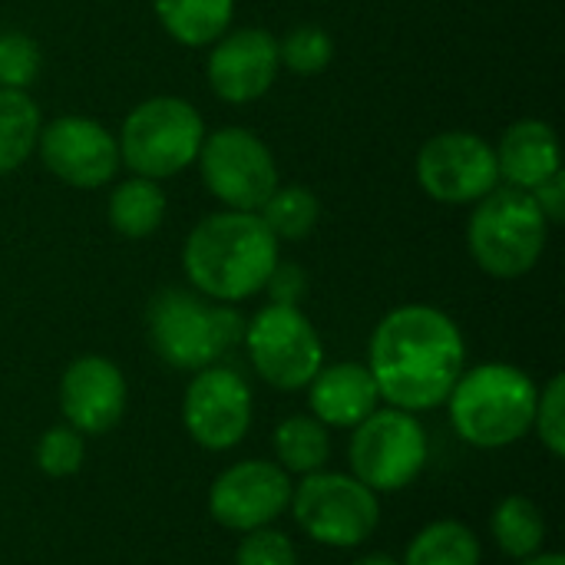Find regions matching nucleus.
I'll list each match as a JSON object with an SVG mask.
<instances>
[{"label": "nucleus", "instance_id": "aec40b11", "mask_svg": "<svg viewBox=\"0 0 565 565\" xmlns=\"http://www.w3.org/2000/svg\"><path fill=\"white\" fill-rule=\"evenodd\" d=\"M275 457L278 467L285 473H298V477H311L318 470H324L328 457H331V440H328V427L318 417H288L278 424L275 437Z\"/></svg>", "mask_w": 565, "mask_h": 565}, {"label": "nucleus", "instance_id": "4be33fe9", "mask_svg": "<svg viewBox=\"0 0 565 565\" xmlns=\"http://www.w3.org/2000/svg\"><path fill=\"white\" fill-rule=\"evenodd\" d=\"M40 109L26 89H0V175L20 169L40 142Z\"/></svg>", "mask_w": 565, "mask_h": 565}, {"label": "nucleus", "instance_id": "9d476101", "mask_svg": "<svg viewBox=\"0 0 565 565\" xmlns=\"http://www.w3.org/2000/svg\"><path fill=\"white\" fill-rule=\"evenodd\" d=\"M199 166L209 192L235 212H258L278 189V169L268 146L238 126L205 136Z\"/></svg>", "mask_w": 565, "mask_h": 565}, {"label": "nucleus", "instance_id": "2eb2a0df", "mask_svg": "<svg viewBox=\"0 0 565 565\" xmlns=\"http://www.w3.org/2000/svg\"><path fill=\"white\" fill-rule=\"evenodd\" d=\"M60 411L66 424L83 437H99L113 430L126 411L122 371L99 354L76 358L60 381Z\"/></svg>", "mask_w": 565, "mask_h": 565}, {"label": "nucleus", "instance_id": "c85d7f7f", "mask_svg": "<svg viewBox=\"0 0 565 565\" xmlns=\"http://www.w3.org/2000/svg\"><path fill=\"white\" fill-rule=\"evenodd\" d=\"M533 427L540 434V444L556 457H565V377L556 374L546 391L540 394L536 401V417H533Z\"/></svg>", "mask_w": 565, "mask_h": 565}, {"label": "nucleus", "instance_id": "4468645a", "mask_svg": "<svg viewBox=\"0 0 565 565\" xmlns=\"http://www.w3.org/2000/svg\"><path fill=\"white\" fill-rule=\"evenodd\" d=\"M43 166L76 189H99L119 169V142L106 126L86 116H63L40 129Z\"/></svg>", "mask_w": 565, "mask_h": 565}, {"label": "nucleus", "instance_id": "20e7f679", "mask_svg": "<svg viewBox=\"0 0 565 565\" xmlns=\"http://www.w3.org/2000/svg\"><path fill=\"white\" fill-rule=\"evenodd\" d=\"M152 351L179 371H202L245 338V321L185 288H162L146 315Z\"/></svg>", "mask_w": 565, "mask_h": 565}, {"label": "nucleus", "instance_id": "0eeeda50", "mask_svg": "<svg viewBox=\"0 0 565 565\" xmlns=\"http://www.w3.org/2000/svg\"><path fill=\"white\" fill-rule=\"evenodd\" d=\"M305 536L321 546L351 550L374 536L381 523V500L351 473L318 470L291 490L288 503Z\"/></svg>", "mask_w": 565, "mask_h": 565}, {"label": "nucleus", "instance_id": "7ed1b4c3", "mask_svg": "<svg viewBox=\"0 0 565 565\" xmlns=\"http://www.w3.org/2000/svg\"><path fill=\"white\" fill-rule=\"evenodd\" d=\"M540 387L513 364H480L463 371L447 407L457 437L480 450H500L533 430Z\"/></svg>", "mask_w": 565, "mask_h": 565}, {"label": "nucleus", "instance_id": "ddd939ff", "mask_svg": "<svg viewBox=\"0 0 565 565\" xmlns=\"http://www.w3.org/2000/svg\"><path fill=\"white\" fill-rule=\"evenodd\" d=\"M291 480L278 463L242 460L222 470L209 490V513L218 526L255 533L271 526L291 503Z\"/></svg>", "mask_w": 565, "mask_h": 565}, {"label": "nucleus", "instance_id": "b1692460", "mask_svg": "<svg viewBox=\"0 0 565 565\" xmlns=\"http://www.w3.org/2000/svg\"><path fill=\"white\" fill-rule=\"evenodd\" d=\"M401 565H480V540L457 520H437L414 536Z\"/></svg>", "mask_w": 565, "mask_h": 565}, {"label": "nucleus", "instance_id": "a878e982", "mask_svg": "<svg viewBox=\"0 0 565 565\" xmlns=\"http://www.w3.org/2000/svg\"><path fill=\"white\" fill-rule=\"evenodd\" d=\"M331 56H334V43L318 26H295L278 43V63H285L291 73H301V76L321 73L331 63Z\"/></svg>", "mask_w": 565, "mask_h": 565}, {"label": "nucleus", "instance_id": "f8f14e48", "mask_svg": "<svg viewBox=\"0 0 565 565\" xmlns=\"http://www.w3.org/2000/svg\"><path fill=\"white\" fill-rule=\"evenodd\" d=\"M182 424L205 450H232L252 427V391L232 367H202L182 401Z\"/></svg>", "mask_w": 565, "mask_h": 565}, {"label": "nucleus", "instance_id": "412c9836", "mask_svg": "<svg viewBox=\"0 0 565 565\" xmlns=\"http://www.w3.org/2000/svg\"><path fill=\"white\" fill-rule=\"evenodd\" d=\"M166 218V192L156 179H129L109 195V225L126 238H149Z\"/></svg>", "mask_w": 565, "mask_h": 565}, {"label": "nucleus", "instance_id": "a211bd4d", "mask_svg": "<svg viewBox=\"0 0 565 565\" xmlns=\"http://www.w3.org/2000/svg\"><path fill=\"white\" fill-rule=\"evenodd\" d=\"M500 179H507L513 189L533 192L540 182L559 172V139L550 122L523 119L507 129L500 149H497Z\"/></svg>", "mask_w": 565, "mask_h": 565}, {"label": "nucleus", "instance_id": "6ab92c4d", "mask_svg": "<svg viewBox=\"0 0 565 565\" xmlns=\"http://www.w3.org/2000/svg\"><path fill=\"white\" fill-rule=\"evenodd\" d=\"M156 13L169 36H175L185 46H205L215 43L235 13L232 0H156Z\"/></svg>", "mask_w": 565, "mask_h": 565}, {"label": "nucleus", "instance_id": "9b49d317", "mask_svg": "<svg viewBox=\"0 0 565 565\" xmlns=\"http://www.w3.org/2000/svg\"><path fill=\"white\" fill-rule=\"evenodd\" d=\"M417 179L437 202H480L500 182L497 149L477 132H440L424 142L417 156Z\"/></svg>", "mask_w": 565, "mask_h": 565}, {"label": "nucleus", "instance_id": "39448f33", "mask_svg": "<svg viewBox=\"0 0 565 565\" xmlns=\"http://www.w3.org/2000/svg\"><path fill=\"white\" fill-rule=\"evenodd\" d=\"M550 222L523 189H493L470 215L467 242L473 262L493 278H520L543 258Z\"/></svg>", "mask_w": 565, "mask_h": 565}, {"label": "nucleus", "instance_id": "dca6fc26", "mask_svg": "<svg viewBox=\"0 0 565 565\" xmlns=\"http://www.w3.org/2000/svg\"><path fill=\"white\" fill-rule=\"evenodd\" d=\"M278 66V40L268 30L245 26L215 40L209 56V83L225 103H252L271 89Z\"/></svg>", "mask_w": 565, "mask_h": 565}, {"label": "nucleus", "instance_id": "7c9ffc66", "mask_svg": "<svg viewBox=\"0 0 565 565\" xmlns=\"http://www.w3.org/2000/svg\"><path fill=\"white\" fill-rule=\"evenodd\" d=\"M268 295H271V305H291L298 308V301L305 298V288H308V278L298 265H275L268 281H265Z\"/></svg>", "mask_w": 565, "mask_h": 565}, {"label": "nucleus", "instance_id": "423d86ee", "mask_svg": "<svg viewBox=\"0 0 565 565\" xmlns=\"http://www.w3.org/2000/svg\"><path fill=\"white\" fill-rule=\"evenodd\" d=\"M202 116L179 96H156L136 106L119 136V159L142 179H166L199 159Z\"/></svg>", "mask_w": 565, "mask_h": 565}, {"label": "nucleus", "instance_id": "bb28decb", "mask_svg": "<svg viewBox=\"0 0 565 565\" xmlns=\"http://www.w3.org/2000/svg\"><path fill=\"white\" fill-rule=\"evenodd\" d=\"M83 457H86V440L70 424L66 427H50L40 437V444H36V467L46 477H53V480H63V477L79 473Z\"/></svg>", "mask_w": 565, "mask_h": 565}, {"label": "nucleus", "instance_id": "72a5a7b5", "mask_svg": "<svg viewBox=\"0 0 565 565\" xmlns=\"http://www.w3.org/2000/svg\"><path fill=\"white\" fill-rule=\"evenodd\" d=\"M354 565H401L397 559H391V556H381V553H374V556H364V559H358Z\"/></svg>", "mask_w": 565, "mask_h": 565}, {"label": "nucleus", "instance_id": "f03ea898", "mask_svg": "<svg viewBox=\"0 0 565 565\" xmlns=\"http://www.w3.org/2000/svg\"><path fill=\"white\" fill-rule=\"evenodd\" d=\"M195 291L215 301H245L258 295L278 265V238L258 212H218L202 218L182 252Z\"/></svg>", "mask_w": 565, "mask_h": 565}, {"label": "nucleus", "instance_id": "f3484780", "mask_svg": "<svg viewBox=\"0 0 565 565\" xmlns=\"http://www.w3.org/2000/svg\"><path fill=\"white\" fill-rule=\"evenodd\" d=\"M308 401L315 417L324 427H344L354 430L361 420H367L377 411V384L364 364H331L315 374L308 384Z\"/></svg>", "mask_w": 565, "mask_h": 565}, {"label": "nucleus", "instance_id": "cd10ccee", "mask_svg": "<svg viewBox=\"0 0 565 565\" xmlns=\"http://www.w3.org/2000/svg\"><path fill=\"white\" fill-rule=\"evenodd\" d=\"M40 73V50L26 33H0V89H26Z\"/></svg>", "mask_w": 565, "mask_h": 565}, {"label": "nucleus", "instance_id": "6e6552de", "mask_svg": "<svg viewBox=\"0 0 565 565\" xmlns=\"http://www.w3.org/2000/svg\"><path fill=\"white\" fill-rule=\"evenodd\" d=\"M427 454L430 447L420 420L397 407L374 411L361 420L348 447L351 477L374 493H397L411 487L424 473Z\"/></svg>", "mask_w": 565, "mask_h": 565}, {"label": "nucleus", "instance_id": "f257e3e1", "mask_svg": "<svg viewBox=\"0 0 565 565\" xmlns=\"http://www.w3.org/2000/svg\"><path fill=\"white\" fill-rule=\"evenodd\" d=\"M467 364L460 328L430 305L391 311L371 334L367 371L381 401L420 414L447 404Z\"/></svg>", "mask_w": 565, "mask_h": 565}, {"label": "nucleus", "instance_id": "c756f323", "mask_svg": "<svg viewBox=\"0 0 565 565\" xmlns=\"http://www.w3.org/2000/svg\"><path fill=\"white\" fill-rule=\"evenodd\" d=\"M235 565H298V553L285 533L265 526V530L245 533L235 553Z\"/></svg>", "mask_w": 565, "mask_h": 565}, {"label": "nucleus", "instance_id": "2f4dec72", "mask_svg": "<svg viewBox=\"0 0 565 565\" xmlns=\"http://www.w3.org/2000/svg\"><path fill=\"white\" fill-rule=\"evenodd\" d=\"M533 202L540 205V212H543V218L550 222V225H559L565 218V175L563 172H556V175H550L546 182H540L533 192Z\"/></svg>", "mask_w": 565, "mask_h": 565}, {"label": "nucleus", "instance_id": "393cba45", "mask_svg": "<svg viewBox=\"0 0 565 565\" xmlns=\"http://www.w3.org/2000/svg\"><path fill=\"white\" fill-rule=\"evenodd\" d=\"M321 205L318 195L305 185H285L268 195V202L258 209V218L278 242H301L318 225Z\"/></svg>", "mask_w": 565, "mask_h": 565}, {"label": "nucleus", "instance_id": "5701e85b", "mask_svg": "<svg viewBox=\"0 0 565 565\" xmlns=\"http://www.w3.org/2000/svg\"><path fill=\"white\" fill-rule=\"evenodd\" d=\"M493 540L497 546L510 556V559H530L536 553H543V540H546V520L543 510L526 500V497H507L490 520Z\"/></svg>", "mask_w": 565, "mask_h": 565}, {"label": "nucleus", "instance_id": "473e14b6", "mask_svg": "<svg viewBox=\"0 0 565 565\" xmlns=\"http://www.w3.org/2000/svg\"><path fill=\"white\" fill-rule=\"evenodd\" d=\"M520 565H565V559L559 553H536V556L523 559Z\"/></svg>", "mask_w": 565, "mask_h": 565}, {"label": "nucleus", "instance_id": "1a4fd4ad", "mask_svg": "<svg viewBox=\"0 0 565 565\" xmlns=\"http://www.w3.org/2000/svg\"><path fill=\"white\" fill-rule=\"evenodd\" d=\"M245 348L258 377L278 391H301L324 367V348L315 324L291 305L262 308L245 324Z\"/></svg>", "mask_w": 565, "mask_h": 565}]
</instances>
